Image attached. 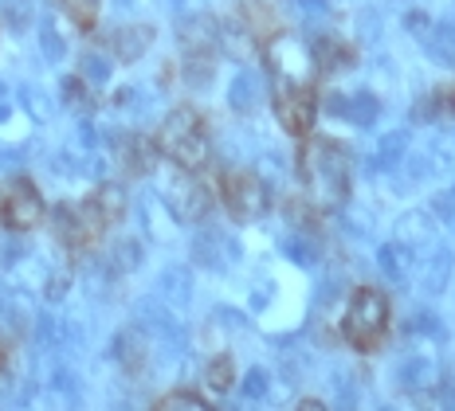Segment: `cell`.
<instances>
[{
    "mask_svg": "<svg viewBox=\"0 0 455 411\" xmlns=\"http://www.w3.org/2000/svg\"><path fill=\"white\" fill-rule=\"evenodd\" d=\"M299 169L307 180L310 196L318 208H338L349 196V173H354V157L341 149L334 138H315L299 153Z\"/></svg>",
    "mask_w": 455,
    "mask_h": 411,
    "instance_id": "cell-1",
    "label": "cell"
},
{
    "mask_svg": "<svg viewBox=\"0 0 455 411\" xmlns=\"http://www.w3.org/2000/svg\"><path fill=\"white\" fill-rule=\"evenodd\" d=\"M157 153H165L185 173H201L208 165V157H212V141H208V126H204L201 110L177 107L169 114L157 130Z\"/></svg>",
    "mask_w": 455,
    "mask_h": 411,
    "instance_id": "cell-2",
    "label": "cell"
},
{
    "mask_svg": "<svg viewBox=\"0 0 455 411\" xmlns=\"http://www.w3.org/2000/svg\"><path fill=\"white\" fill-rule=\"evenodd\" d=\"M263 63L267 71L275 75V83L287 91H315V79H318V63H315V51L291 32H279L271 36L267 47H263Z\"/></svg>",
    "mask_w": 455,
    "mask_h": 411,
    "instance_id": "cell-3",
    "label": "cell"
},
{
    "mask_svg": "<svg viewBox=\"0 0 455 411\" xmlns=\"http://www.w3.org/2000/svg\"><path fill=\"white\" fill-rule=\"evenodd\" d=\"M220 200L235 224H251L267 212V185L251 169H228L220 177Z\"/></svg>",
    "mask_w": 455,
    "mask_h": 411,
    "instance_id": "cell-4",
    "label": "cell"
},
{
    "mask_svg": "<svg viewBox=\"0 0 455 411\" xmlns=\"http://www.w3.org/2000/svg\"><path fill=\"white\" fill-rule=\"evenodd\" d=\"M385 325H388V302L381 298V290H357L346 310V321H341L346 337L357 349H373L385 337Z\"/></svg>",
    "mask_w": 455,
    "mask_h": 411,
    "instance_id": "cell-5",
    "label": "cell"
},
{
    "mask_svg": "<svg viewBox=\"0 0 455 411\" xmlns=\"http://www.w3.org/2000/svg\"><path fill=\"white\" fill-rule=\"evenodd\" d=\"M107 219H102V212L94 208V200H79V204H60L55 208V235H60L63 247H91L94 239H99L102 232H107Z\"/></svg>",
    "mask_w": 455,
    "mask_h": 411,
    "instance_id": "cell-6",
    "label": "cell"
},
{
    "mask_svg": "<svg viewBox=\"0 0 455 411\" xmlns=\"http://www.w3.org/2000/svg\"><path fill=\"white\" fill-rule=\"evenodd\" d=\"M44 212L47 208H44L40 188L24 177H16L12 185L4 188V196H0V219H4V227H12V232H32L44 219Z\"/></svg>",
    "mask_w": 455,
    "mask_h": 411,
    "instance_id": "cell-7",
    "label": "cell"
},
{
    "mask_svg": "<svg viewBox=\"0 0 455 411\" xmlns=\"http://www.w3.org/2000/svg\"><path fill=\"white\" fill-rule=\"evenodd\" d=\"M275 114H279L283 130L295 133V138H307L315 130V118H318V102L310 91H287L279 87L275 91Z\"/></svg>",
    "mask_w": 455,
    "mask_h": 411,
    "instance_id": "cell-8",
    "label": "cell"
},
{
    "mask_svg": "<svg viewBox=\"0 0 455 411\" xmlns=\"http://www.w3.org/2000/svg\"><path fill=\"white\" fill-rule=\"evenodd\" d=\"M118 157H122V169H126L130 177H141V173L154 169L157 146L154 141H146V138H122L118 141Z\"/></svg>",
    "mask_w": 455,
    "mask_h": 411,
    "instance_id": "cell-9",
    "label": "cell"
},
{
    "mask_svg": "<svg viewBox=\"0 0 455 411\" xmlns=\"http://www.w3.org/2000/svg\"><path fill=\"white\" fill-rule=\"evenodd\" d=\"M432 380H435V368L428 357H404L401 365H396V384L404 391H420V388H428Z\"/></svg>",
    "mask_w": 455,
    "mask_h": 411,
    "instance_id": "cell-10",
    "label": "cell"
},
{
    "mask_svg": "<svg viewBox=\"0 0 455 411\" xmlns=\"http://www.w3.org/2000/svg\"><path fill=\"white\" fill-rule=\"evenodd\" d=\"M149 40H154L149 28H122V32L110 36V47H114V55H118L122 63H134L138 55L149 47Z\"/></svg>",
    "mask_w": 455,
    "mask_h": 411,
    "instance_id": "cell-11",
    "label": "cell"
},
{
    "mask_svg": "<svg viewBox=\"0 0 455 411\" xmlns=\"http://www.w3.org/2000/svg\"><path fill=\"white\" fill-rule=\"evenodd\" d=\"M310 51H315L318 71H341V67L354 63V51L338 40H318V47H310Z\"/></svg>",
    "mask_w": 455,
    "mask_h": 411,
    "instance_id": "cell-12",
    "label": "cell"
},
{
    "mask_svg": "<svg viewBox=\"0 0 455 411\" xmlns=\"http://www.w3.org/2000/svg\"><path fill=\"white\" fill-rule=\"evenodd\" d=\"M91 200H94V208L102 212V219H107V224H118L122 212H126V193H122L118 185H102V188H94Z\"/></svg>",
    "mask_w": 455,
    "mask_h": 411,
    "instance_id": "cell-13",
    "label": "cell"
},
{
    "mask_svg": "<svg viewBox=\"0 0 455 411\" xmlns=\"http://www.w3.org/2000/svg\"><path fill=\"white\" fill-rule=\"evenodd\" d=\"M99 4L102 0H60V8L71 16V24L83 28V32H91L94 20H99Z\"/></svg>",
    "mask_w": 455,
    "mask_h": 411,
    "instance_id": "cell-14",
    "label": "cell"
},
{
    "mask_svg": "<svg viewBox=\"0 0 455 411\" xmlns=\"http://www.w3.org/2000/svg\"><path fill=\"white\" fill-rule=\"evenodd\" d=\"M416 407L420 411H455V388H420L416 396Z\"/></svg>",
    "mask_w": 455,
    "mask_h": 411,
    "instance_id": "cell-15",
    "label": "cell"
},
{
    "mask_svg": "<svg viewBox=\"0 0 455 411\" xmlns=\"http://www.w3.org/2000/svg\"><path fill=\"white\" fill-rule=\"evenodd\" d=\"M208 204H212V196H208V188H201V185H188V193L181 196V212L185 219H201L204 212H208Z\"/></svg>",
    "mask_w": 455,
    "mask_h": 411,
    "instance_id": "cell-16",
    "label": "cell"
},
{
    "mask_svg": "<svg viewBox=\"0 0 455 411\" xmlns=\"http://www.w3.org/2000/svg\"><path fill=\"white\" fill-rule=\"evenodd\" d=\"M118 357H122V365H126L130 372L141 368V360H146V345H141L138 333H122L118 337Z\"/></svg>",
    "mask_w": 455,
    "mask_h": 411,
    "instance_id": "cell-17",
    "label": "cell"
},
{
    "mask_svg": "<svg viewBox=\"0 0 455 411\" xmlns=\"http://www.w3.org/2000/svg\"><path fill=\"white\" fill-rule=\"evenodd\" d=\"M157 411H212V407H208L201 396H193V391H169L157 404Z\"/></svg>",
    "mask_w": 455,
    "mask_h": 411,
    "instance_id": "cell-18",
    "label": "cell"
},
{
    "mask_svg": "<svg viewBox=\"0 0 455 411\" xmlns=\"http://www.w3.org/2000/svg\"><path fill=\"white\" fill-rule=\"evenodd\" d=\"M377 263H381L385 279L393 282V286H404V282H409V271H404V259H401V251H396V247H385Z\"/></svg>",
    "mask_w": 455,
    "mask_h": 411,
    "instance_id": "cell-19",
    "label": "cell"
},
{
    "mask_svg": "<svg viewBox=\"0 0 455 411\" xmlns=\"http://www.w3.org/2000/svg\"><path fill=\"white\" fill-rule=\"evenodd\" d=\"M448 274H451V255H448V251H440V255L432 259L428 274H424V286H428L432 294H440L443 286H448Z\"/></svg>",
    "mask_w": 455,
    "mask_h": 411,
    "instance_id": "cell-20",
    "label": "cell"
},
{
    "mask_svg": "<svg viewBox=\"0 0 455 411\" xmlns=\"http://www.w3.org/2000/svg\"><path fill=\"white\" fill-rule=\"evenodd\" d=\"M204 380H208V388H212V391H228V388H232V357H216L212 365H208Z\"/></svg>",
    "mask_w": 455,
    "mask_h": 411,
    "instance_id": "cell-21",
    "label": "cell"
},
{
    "mask_svg": "<svg viewBox=\"0 0 455 411\" xmlns=\"http://www.w3.org/2000/svg\"><path fill=\"white\" fill-rule=\"evenodd\" d=\"M409 333H416V337H440L443 321L435 318L432 310H420V313H412V318H409Z\"/></svg>",
    "mask_w": 455,
    "mask_h": 411,
    "instance_id": "cell-22",
    "label": "cell"
},
{
    "mask_svg": "<svg viewBox=\"0 0 455 411\" xmlns=\"http://www.w3.org/2000/svg\"><path fill=\"white\" fill-rule=\"evenodd\" d=\"M396 235H404V243H428L432 227H428V219L409 216V219H401V227H396Z\"/></svg>",
    "mask_w": 455,
    "mask_h": 411,
    "instance_id": "cell-23",
    "label": "cell"
},
{
    "mask_svg": "<svg viewBox=\"0 0 455 411\" xmlns=\"http://www.w3.org/2000/svg\"><path fill=\"white\" fill-rule=\"evenodd\" d=\"M287 251L295 255L299 263H315V247H307V243H302V239H291V243H287Z\"/></svg>",
    "mask_w": 455,
    "mask_h": 411,
    "instance_id": "cell-24",
    "label": "cell"
},
{
    "mask_svg": "<svg viewBox=\"0 0 455 411\" xmlns=\"http://www.w3.org/2000/svg\"><path fill=\"white\" fill-rule=\"evenodd\" d=\"M341 290H346V282H341V279H334L330 286H322V290H318V302H322V305L338 302V294H341Z\"/></svg>",
    "mask_w": 455,
    "mask_h": 411,
    "instance_id": "cell-25",
    "label": "cell"
},
{
    "mask_svg": "<svg viewBox=\"0 0 455 411\" xmlns=\"http://www.w3.org/2000/svg\"><path fill=\"white\" fill-rule=\"evenodd\" d=\"M243 388H248V396H263V391H267V376H263V372L255 368L251 376H248V384H243Z\"/></svg>",
    "mask_w": 455,
    "mask_h": 411,
    "instance_id": "cell-26",
    "label": "cell"
},
{
    "mask_svg": "<svg viewBox=\"0 0 455 411\" xmlns=\"http://www.w3.org/2000/svg\"><path fill=\"white\" fill-rule=\"evenodd\" d=\"M295 411H326V404H318V399H302Z\"/></svg>",
    "mask_w": 455,
    "mask_h": 411,
    "instance_id": "cell-27",
    "label": "cell"
},
{
    "mask_svg": "<svg viewBox=\"0 0 455 411\" xmlns=\"http://www.w3.org/2000/svg\"><path fill=\"white\" fill-rule=\"evenodd\" d=\"M381 411H393V407H381Z\"/></svg>",
    "mask_w": 455,
    "mask_h": 411,
    "instance_id": "cell-28",
    "label": "cell"
}]
</instances>
